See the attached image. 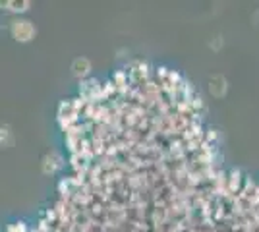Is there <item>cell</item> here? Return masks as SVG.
<instances>
[{"mask_svg": "<svg viewBox=\"0 0 259 232\" xmlns=\"http://www.w3.org/2000/svg\"><path fill=\"white\" fill-rule=\"evenodd\" d=\"M89 72V60L87 58H77L74 62V73L75 75H85Z\"/></svg>", "mask_w": 259, "mask_h": 232, "instance_id": "2", "label": "cell"}, {"mask_svg": "<svg viewBox=\"0 0 259 232\" xmlns=\"http://www.w3.org/2000/svg\"><path fill=\"white\" fill-rule=\"evenodd\" d=\"M35 33V27L25 22V20H18L12 24V35L18 39V41H29Z\"/></svg>", "mask_w": 259, "mask_h": 232, "instance_id": "1", "label": "cell"}]
</instances>
